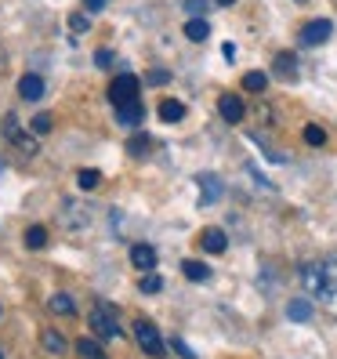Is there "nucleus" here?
<instances>
[{"mask_svg": "<svg viewBox=\"0 0 337 359\" xmlns=\"http://www.w3.org/2000/svg\"><path fill=\"white\" fill-rule=\"evenodd\" d=\"M301 283L315 298H337V262H305Z\"/></svg>", "mask_w": 337, "mask_h": 359, "instance_id": "obj_1", "label": "nucleus"}, {"mask_svg": "<svg viewBox=\"0 0 337 359\" xmlns=\"http://www.w3.org/2000/svg\"><path fill=\"white\" fill-rule=\"evenodd\" d=\"M135 341H138V348H142L145 355H153V359H163V355H167L163 337H160V330H156L149 320H138V323H135Z\"/></svg>", "mask_w": 337, "mask_h": 359, "instance_id": "obj_2", "label": "nucleus"}, {"mask_svg": "<svg viewBox=\"0 0 337 359\" xmlns=\"http://www.w3.org/2000/svg\"><path fill=\"white\" fill-rule=\"evenodd\" d=\"M91 330L98 337H105V341H120V320H116V312L105 302H98L95 312H91Z\"/></svg>", "mask_w": 337, "mask_h": 359, "instance_id": "obj_3", "label": "nucleus"}, {"mask_svg": "<svg viewBox=\"0 0 337 359\" xmlns=\"http://www.w3.org/2000/svg\"><path fill=\"white\" fill-rule=\"evenodd\" d=\"M138 88H142V80L131 76V73H120L113 80V88H109V102H113V109H120V105H128V102H138Z\"/></svg>", "mask_w": 337, "mask_h": 359, "instance_id": "obj_4", "label": "nucleus"}, {"mask_svg": "<svg viewBox=\"0 0 337 359\" xmlns=\"http://www.w3.org/2000/svg\"><path fill=\"white\" fill-rule=\"evenodd\" d=\"M330 33H333L330 18H312V22L301 29V44L305 48H315V44H323V40H330Z\"/></svg>", "mask_w": 337, "mask_h": 359, "instance_id": "obj_5", "label": "nucleus"}, {"mask_svg": "<svg viewBox=\"0 0 337 359\" xmlns=\"http://www.w3.org/2000/svg\"><path fill=\"white\" fill-rule=\"evenodd\" d=\"M4 135H8V142H11V145H18V149H29V153L36 149V142H33L22 128H18V116H15V113H8V116H4Z\"/></svg>", "mask_w": 337, "mask_h": 359, "instance_id": "obj_6", "label": "nucleus"}, {"mask_svg": "<svg viewBox=\"0 0 337 359\" xmlns=\"http://www.w3.org/2000/svg\"><path fill=\"white\" fill-rule=\"evenodd\" d=\"M218 109H221V120L240 123V120H243V113H247V105H243V98H240V95H221V98H218Z\"/></svg>", "mask_w": 337, "mask_h": 359, "instance_id": "obj_7", "label": "nucleus"}, {"mask_svg": "<svg viewBox=\"0 0 337 359\" xmlns=\"http://www.w3.org/2000/svg\"><path fill=\"white\" fill-rule=\"evenodd\" d=\"M196 185H200V193H203V196H200L203 203H218V200H221V193H225V185H221V178H218V175H200V178H196Z\"/></svg>", "mask_w": 337, "mask_h": 359, "instance_id": "obj_8", "label": "nucleus"}, {"mask_svg": "<svg viewBox=\"0 0 337 359\" xmlns=\"http://www.w3.org/2000/svg\"><path fill=\"white\" fill-rule=\"evenodd\" d=\"M156 258H160V255H156L149 243H135V247H131V265L142 269V272H153V269H156Z\"/></svg>", "mask_w": 337, "mask_h": 359, "instance_id": "obj_9", "label": "nucleus"}, {"mask_svg": "<svg viewBox=\"0 0 337 359\" xmlns=\"http://www.w3.org/2000/svg\"><path fill=\"white\" fill-rule=\"evenodd\" d=\"M18 95H22L26 102H36V98H44V76H36V73H26L22 80H18Z\"/></svg>", "mask_w": 337, "mask_h": 359, "instance_id": "obj_10", "label": "nucleus"}, {"mask_svg": "<svg viewBox=\"0 0 337 359\" xmlns=\"http://www.w3.org/2000/svg\"><path fill=\"white\" fill-rule=\"evenodd\" d=\"M200 247L207 250V255H221V250L228 247V240H225L221 229H207L203 236H200Z\"/></svg>", "mask_w": 337, "mask_h": 359, "instance_id": "obj_11", "label": "nucleus"}, {"mask_svg": "<svg viewBox=\"0 0 337 359\" xmlns=\"http://www.w3.org/2000/svg\"><path fill=\"white\" fill-rule=\"evenodd\" d=\"M207 33H210V26H207V18H203V15H193V18L185 22V36H188V40H196V44H200V40H207Z\"/></svg>", "mask_w": 337, "mask_h": 359, "instance_id": "obj_12", "label": "nucleus"}, {"mask_svg": "<svg viewBox=\"0 0 337 359\" xmlns=\"http://www.w3.org/2000/svg\"><path fill=\"white\" fill-rule=\"evenodd\" d=\"M142 116H145V113H142V105H138V102H128V105H120V109H116V120L123 123V128H135Z\"/></svg>", "mask_w": 337, "mask_h": 359, "instance_id": "obj_13", "label": "nucleus"}, {"mask_svg": "<svg viewBox=\"0 0 337 359\" xmlns=\"http://www.w3.org/2000/svg\"><path fill=\"white\" fill-rule=\"evenodd\" d=\"M181 116H185V105H181V102L167 98V102L160 105V120H163V123H178Z\"/></svg>", "mask_w": 337, "mask_h": 359, "instance_id": "obj_14", "label": "nucleus"}, {"mask_svg": "<svg viewBox=\"0 0 337 359\" xmlns=\"http://www.w3.org/2000/svg\"><path fill=\"white\" fill-rule=\"evenodd\" d=\"M287 316H290L294 323H308V320H312V305L301 302V298H294V302L287 305Z\"/></svg>", "mask_w": 337, "mask_h": 359, "instance_id": "obj_15", "label": "nucleus"}, {"mask_svg": "<svg viewBox=\"0 0 337 359\" xmlns=\"http://www.w3.org/2000/svg\"><path fill=\"white\" fill-rule=\"evenodd\" d=\"M48 309H51V312H58V316H76V305H73L69 294H51Z\"/></svg>", "mask_w": 337, "mask_h": 359, "instance_id": "obj_16", "label": "nucleus"}, {"mask_svg": "<svg viewBox=\"0 0 337 359\" xmlns=\"http://www.w3.org/2000/svg\"><path fill=\"white\" fill-rule=\"evenodd\" d=\"M40 341H44V348H48V352H55V355L66 352V337H62L58 330H44V334H40Z\"/></svg>", "mask_w": 337, "mask_h": 359, "instance_id": "obj_17", "label": "nucleus"}, {"mask_svg": "<svg viewBox=\"0 0 337 359\" xmlns=\"http://www.w3.org/2000/svg\"><path fill=\"white\" fill-rule=\"evenodd\" d=\"M76 352H80V359H105V352L98 348V341H91V337H80Z\"/></svg>", "mask_w": 337, "mask_h": 359, "instance_id": "obj_18", "label": "nucleus"}, {"mask_svg": "<svg viewBox=\"0 0 337 359\" xmlns=\"http://www.w3.org/2000/svg\"><path fill=\"white\" fill-rule=\"evenodd\" d=\"M181 272H185V276H188V280H196V283H203V280H210V269H207L203 262H185V265H181Z\"/></svg>", "mask_w": 337, "mask_h": 359, "instance_id": "obj_19", "label": "nucleus"}, {"mask_svg": "<svg viewBox=\"0 0 337 359\" xmlns=\"http://www.w3.org/2000/svg\"><path fill=\"white\" fill-rule=\"evenodd\" d=\"M276 73L287 76V80H294V76H298V58H294V55H280L276 58Z\"/></svg>", "mask_w": 337, "mask_h": 359, "instance_id": "obj_20", "label": "nucleus"}, {"mask_svg": "<svg viewBox=\"0 0 337 359\" xmlns=\"http://www.w3.org/2000/svg\"><path fill=\"white\" fill-rule=\"evenodd\" d=\"M265 83H268V76H265L261 69H250V73L243 76V88H247V91H265Z\"/></svg>", "mask_w": 337, "mask_h": 359, "instance_id": "obj_21", "label": "nucleus"}, {"mask_svg": "<svg viewBox=\"0 0 337 359\" xmlns=\"http://www.w3.org/2000/svg\"><path fill=\"white\" fill-rule=\"evenodd\" d=\"M44 243H48V229H44V225H33V229L26 232V247L40 250V247H44Z\"/></svg>", "mask_w": 337, "mask_h": 359, "instance_id": "obj_22", "label": "nucleus"}, {"mask_svg": "<svg viewBox=\"0 0 337 359\" xmlns=\"http://www.w3.org/2000/svg\"><path fill=\"white\" fill-rule=\"evenodd\" d=\"M160 287H163V280L156 276V272H145L142 283H138V290H142V294H160Z\"/></svg>", "mask_w": 337, "mask_h": 359, "instance_id": "obj_23", "label": "nucleus"}, {"mask_svg": "<svg viewBox=\"0 0 337 359\" xmlns=\"http://www.w3.org/2000/svg\"><path fill=\"white\" fill-rule=\"evenodd\" d=\"M98 182H102V175H98V171H80V175H76V185L83 189V193H88V189H95Z\"/></svg>", "mask_w": 337, "mask_h": 359, "instance_id": "obj_24", "label": "nucleus"}, {"mask_svg": "<svg viewBox=\"0 0 337 359\" xmlns=\"http://www.w3.org/2000/svg\"><path fill=\"white\" fill-rule=\"evenodd\" d=\"M305 142H308V145H323V142H326V131L315 128V123H308V128H305Z\"/></svg>", "mask_w": 337, "mask_h": 359, "instance_id": "obj_25", "label": "nucleus"}, {"mask_svg": "<svg viewBox=\"0 0 337 359\" xmlns=\"http://www.w3.org/2000/svg\"><path fill=\"white\" fill-rule=\"evenodd\" d=\"M48 131H51V116L40 113V116L33 120V135H48Z\"/></svg>", "mask_w": 337, "mask_h": 359, "instance_id": "obj_26", "label": "nucleus"}, {"mask_svg": "<svg viewBox=\"0 0 337 359\" xmlns=\"http://www.w3.org/2000/svg\"><path fill=\"white\" fill-rule=\"evenodd\" d=\"M171 348H174V352H178L181 359H196V352H193V348H188V345L181 341V337H171Z\"/></svg>", "mask_w": 337, "mask_h": 359, "instance_id": "obj_27", "label": "nucleus"}, {"mask_svg": "<svg viewBox=\"0 0 337 359\" xmlns=\"http://www.w3.org/2000/svg\"><path fill=\"white\" fill-rule=\"evenodd\" d=\"M95 62H98V66H102V69H109V66H113V51H109V48H98V55H95Z\"/></svg>", "mask_w": 337, "mask_h": 359, "instance_id": "obj_28", "label": "nucleus"}, {"mask_svg": "<svg viewBox=\"0 0 337 359\" xmlns=\"http://www.w3.org/2000/svg\"><path fill=\"white\" fill-rule=\"evenodd\" d=\"M145 80H149V83H156V88H163V83L171 80V73H167V69H153V73L145 76Z\"/></svg>", "mask_w": 337, "mask_h": 359, "instance_id": "obj_29", "label": "nucleus"}, {"mask_svg": "<svg viewBox=\"0 0 337 359\" xmlns=\"http://www.w3.org/2000/svg\"><path fill=\"white\" fill-rule=\"evenodd\" d=\"M69 26H73V33H83L91 22H88V15H69Z\"/></svg>", "mask_w": 337, "mask_h": 359, "instance_id": "obj_30", "label": "nucleus"}, {"mask_svg": "<svg viewBox=\"0 0 337 359\" xmlns=\"http://www.w3.org/2000/svg\"><path fill=\"white\" fill-rule=\"evenodd\" d=\"M145 149H149V135H138V138L131 142V153H135V156H142Z\"/></svg>", "mask_w": 337, "mask_h": 359, "instance_id": "obj_31", "label": "nucleus"}, {"mask_svg": "<svg viewBox=\"0 0 337 359\" xmlns=\"http://www.w3.org/2000/svg\"><path fill=\"white\" fill-rule=\"evenodd\" d=\"M207 4H210V0H185L188 15H203V11H207Z\"/></svg>", "mask_w": 337, "mask_h": 359, "instance_id": "obj_32", "label": "nucleus"}, {"mask_svg": "<svg viewBox=\"0 0 337 359\" xmlns=\"http://www.w3.org/2000/svg\"><path fill=\"white\" fill-rule=\"evenodd\" d=\"M105 4H109V0H83V8H88V11H102Z\"/></svg>", "mask_w": 337, "mask_h": 359, "instance_id": "obj_33", "label": "nucleus"}, {"mask_svg": "<svg viewBox=\"0 0 337 359\" xmlns=\"http://www.w3.org/2000/svg\"><path fill=\"white\" fill-rule=\"evenodd\" d=\"M218 4H221V8H228V4H233V0H218Z\"/></svg>", "mask_w": 337, "mask_h": 359, "instance_id": "obj_34", "label": "nucleus"}, {"mask_svg": "<svg viewBox=\"0 0 337 359\" xmlns=\"http://www.w3.org/2000/svg\"><path fill=\"white\" fill-rule=\"evenodd\" d=\"M0 171H4V163H0Z\"/></svg>", "mask_w": 337, "mask_h": 359, "instance_id": "obj_35", "label": "nucleus"}, {"mask_svg": "<svg viewBox=\"0 0 337 359\" xmlns=\"http://www.w3.org/2000/svg\"><path fill=\"white\" fill-rule=\"evenodd\" d=\"M298 4H305V0H298Z\"/></svg>", "mask_w": 337, "mask_h": 359, "instance_id": "obj_36", "label": "nucleus"}, {"mask_svg": "<svg viewBox=\"0 0 337 359\" xmlns=\"http://www.w3.org/2000/svg\"><path fill=\"white\" fill-rule=\"evenodd\" d=\"M0 359H4V355H0Z\"/></svg>", "mask_w": 337, "mask_h": 359, "instance_id": "obj_37", "label": "nucleus"}]
</instances>
